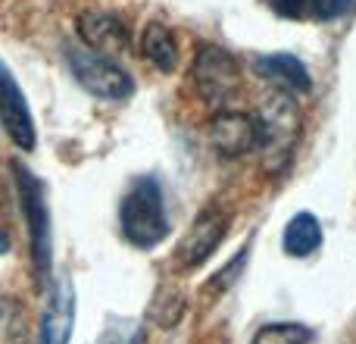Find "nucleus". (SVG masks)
<instances>
[{"label": "nucleus", "instance_id": "18", "mask_svg": "<svg viewBox=\"0 0 356 344\" xmlns=\"http://www.w3.org/2000/svg\"><path fill=\"white\" fill-rule=\"evenodd\" d=\"M247 257H250V251H247V247H244V251H241V253H238V257H234V260H232V263H228V266H225V269H222V276H216V282H209V288H225V285H232V282H234V279H238V276H241V269H244Z\"/></svg>", "mask_w": 356, "mask_h": 344}, {"label": "nucleus", "instance_id": "5", "mask_svg": "<svg viewBox=\"0 0 356 344\" xmlns=\"http://www.w3.org/2000/svg\"><path fill=\"white\" fill-rule=\"evenodd\" d=\"M194 85H197V91H200V97L209 100V104H225V100H232L234 91L241 88L238 60H234L225 47L203 44L194 60Z\"/></svg>", "mask_w": 356, "mask_h": 344}, {"label": "nucleus", "instance_id": "17", "mask_svg": "<svg viewBox=\"0 0 356 344\" xmlns=\"http://www.w3.org/2000/svg\"><path fill=\"white\" fill-rule=\"evenodd\" d=\"M282 19H307L309 16V0H266Z\"/></svg>", "mask_w": 356, "mask_h": 344}, {"label": "nucleus", "instance_id": "2", "mask_svg": "<svg viewBox=\"0 0 356 344\" xmlns=\"http://www.w3.org/2000/svg\"><path fill=\"white\" fill-rule=\"evenodd\" d=\"M13 172H16L19 203H22V213H25V226H29L35 276L41 279V285H47L50 269H54V232H50V213H47V201H44V185L38 182V175H31V169H25L22 163H16Z\"/></svg>", "mask_w": 356, "mask_h": 344}, {"label": "nucleus", "instance_id": "4", "mask_svg": "<svg viewBox=\"0 0 356 344\" xmlns=\"http://www.w3.org/2000/svg\"><path fill=\"white\" fill-rule=\"evenodd\" d=\"M259 123V148L269 154V166L282 169L288 163V154L297 144V132H300V113L291 94L278 91L275 97L266 104Z\"/></svg>", "mask_w": 356, "mask_h": 344}, {"label": "nucleus", "instance_id": "8", "mask_svg": "<svg viewBox=\"0 0 356 344\" xmlns=\"http://www.w3.org/2000/svg\"><path fill=\"white\" fill-rule=\"evenodd\" d=\"M72 329H75V288L72 279L63 276L50 288V304L44 310L38 344H69Z\"/></svg>", "mask_w": 356, "mask_h": 344}, {"label": "nucleus", "instance_id": "12", "mask_svg": "<svg viewBox=\"0 0 356 344\" xmlns=\"http://www.w3.org/2000/svg\"><path fill=\"white\" fill-rule=\"evenodd\" d=\"M282 244H284V253H291V257H313V253L322 247L319 219H316L313 213H307V210L291 216V222L284 226Z\"/></svg>", "mask_w": 356, "mask_h": 344}, {"label": "nucleus", "instance_id": "7", "mask_svg": "<svg viewBox=\"0 0 356 344\" xmlns=\"http://www.w3.org/2000/svg\"><path fill=\"white\" fill-rule=\"evenodd\" d=\"M228 232V216L222 213V207H207L194 222H191L188 235L178 244V263L184 269H194V266L207 263L213 257V251L222 244Z\"/></svg>", "mask_w": 356, "mask_h": 344}, {"label": "nucleus", "instance_id": "9", "mask_svg": "<svg viewBox=\"0 0 356 344\" xmlns=\"http://www.w3.org/2000/svg\"><path fill=\"white\" fill-rule=\"evenodd\" d=\"M209 141L225 157H244L259 148V123L247 113H219L209 129Z\"/></svg>", "mask_w": 356, "mask_h": 344}, {"label": "nucleus", "instance_id": "10", "mask_svg": "<svg viewBox=\"0 0 356 344\" xmlns=\"http://www.w3.org/2000/svg\"><path fill=\"white\" fill-rule=\"evenodd\" d=\"M257 69L263 79H269L278 91L291 94V97L307 94L309 88H313V79H309L307 66H303L294 54H269L257 63Z\"/></svg>", "mask_w": 356, "mask_h": 344}, {"label": "nucleus", "instance_id": "3", "mask_svg": "<svg viewBox=\"0 0 356 344\" xmlns=\"http://www.w3.org/2000/svg\"><path fill=\"white\" fill-rule=\"evenodd\" d=\"M66 63L79 79V85L100 100H125L135 91V79L119 63H113L106 54L91 50L88 44H69Z\"/></svg>", "mask_w": 356, "mask_h": 344}, {"label": "nucleus", "instance_id": "13", "mask_svg": "<svg viewBox=\"0 0 356 344\" xmlns=\"http://www.w3.org/2000/svg\"><path fill=\"white\" fill-rule=\"evenodd\" d=\"M141 54L154 63L160 72H172L178 66V44L172 38V31L163 22H147L141 35Z\"/></svg>", "mask_w": 356, "mask_h": 344}, {"label": "nucleus", "instance_id": "6", "mask_svg": "<svg viewBox=\"0 0 356 344\" xmlns=\"http://www.w3.org/2000/svg\"><path fill=\"white\" fill-rule=\"evenodd\" d=\"M0 123H3L6 135L13 138V144L19 150H35L38 132L29 110V100H25L22 88L13 79V72L6 69L3 60H0Z\"/></svg>", "mask_w": 356, "mask_h": 344}, {"label": "nucleus", "instance_id": "1", "mask_svg": "<svg viewBox=\"0 0 356 344\" xmlns=\"http://www.w3.org/2000/svg\"><path fill=\"white\" fill-rule=\"evenodd\" d=\"M119 226L129 244L150 251L169 235V213L163 201V188L154 175H141L129 188L119 207Z\"/></svg>", "mask_w": 356, "mask_h": 344}, {"label": "nucleus", "instance_id": "15", "mask_svg": "<svg viewBox=\"0 0 356 344\" xmlns=\"http://www.w3.org/2000/svg\"><path fill=\"white\" fill-rule=\"evenodd\" d=\"M141 341H144L141 326H135L129 320H119L113 326H106V332L97 338V344H141Z\"/></svg>", "mask_w": 356, "mask_h": 344}, {"label": "nucleus", "instance_id": "14", "mask_svg": "<svg viewBox=\"0 0 356 344\" xmlns=\"http://www.w3.org/2000/svg\"><path fill=\"white\" fill-rule=\"evenodd\" d=\"M313 341V329L303 322H272L257 332L253 344H309Z\"/></svg>", "mask_w": 356, "mask_h": 344}, {"label": "nucleus", "instance_id": "19", "mask_svg": "<svg viewBox=\"0 0 356 344\" xmlns=\"http://www.w3.org/2000/svg\"><path fill=\"white\" fill-rule=\"evenodd\" d=\"M10 251V238H6V232H0V257Z\"/></svg>", "mask_w": 356, "mask_h": 344}, {"label": "nucleus", "instance_id": "11", "mask_svg": "<svg viewBox=\"0 0 356 344\" xmlns=\"http://www.w3.org/2000/svg\"><path fill=\"white\" fill-rule=\"evenodd\" d=\"M79 35L97 54H113V50H125L129 47V31L119 22L116 16L106 13H88L79 19Z\"/></svg>", "mask_w": 356, "mask_h": 344}, {"label": "nucleus", "instance_id": "16", "mask_svg": "<svg viewBox=\"0 0 356 344\" xmlns=\"http://www.w3.org/2000/svg\"><path fill=\"white\" fill-rule=\"evenodd\" d=\"M356 0H309V16L328 22V19H341L353 10Z\"/></svg>", "mask_w": 356, "mask_h": 344}]
</instances>
